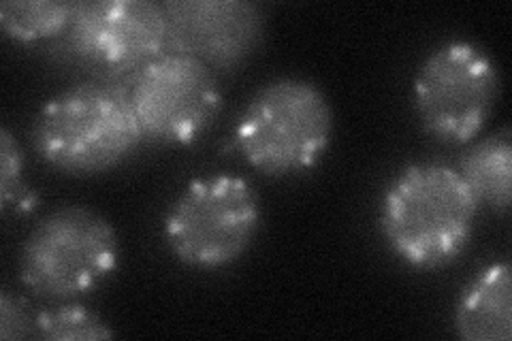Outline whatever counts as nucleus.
Instances as JSON below:
<instances>
[{"label":"nucleus","instance_id":"obj_5","mask_svg":"<svg viewBox=\"0 0 512 341\" xmlns=\"http://www.w3.org/2000/svg\"><path fill=\"white\" fill-rule=\"evenodd\" d=\"M261 224L259 197L239 175H210L190 182L169 207L163 233L178 261L197 269L235 263Z\"/></svg>","mask_w":512,"mask_h":341},{"label":"nucleus","instance_id":"obj_10","mask_svg":"<svg viewBox=\"0 0 512 341\" xmlns=\"http://www.w3.org/2000/svg\"><path fill=\"white\" fill-rule=\"evenodd\" d=\"M457 335L468 341L512 337V282L508 263H493L466 286L455 307Z\"/></svg>","mask_w":512,"mask_h":341},{"label":"nucleus","instance_id":"obj_4","mask_svg":"<svg viewBox=\"0 0 512 341\" xmlns=\"http://www.w3.org/2000/svg\"><path fill=\"white\" fill-rule=\"evenodd\" d=\"M118 235L92 209L67 205L43 216L20 252V278L35 295L56 301L84 297L118 267Z\"/></svg>","mask_w":512,"mask_h":341},{"label":"nucleus","instance_id":"obj_1","mask_svg":"<svg viewBox=\"0 0 512 341\" xmlns=\"http://www.w3.org/2000/svg\"><path fill=\"white\" fill-rule=\"evenodd\" d=\"M478 205L457 169L416 162L382 194L380 229L397 258L414 269L451 265L468 248Z\"/></svg>","mask_w":512,"mask_h":341},{"label":"nucleus","instance_id":"obj_8","mask_svg":"<svg viewBox=\"0 0 512 341\" xmlns=\"http://www.w3.org/2000/svg\"><path fill=\"white\" fill-rule=\"evenodd\" d=\"M71 58L107 75L141 71L163 54L169 26L163 5L146 0L77 3L64 30Z\"/></svg>","mask_w":512,"mask_h":341},{"label":"nucleus","instance_id":"obj_3","mask_svg":"<svg viewBox=\"0 0 512 341\" xmlns=\"http://www.w3.org/2000/svg\"><path fill=\"white\" fill-rule=\"evenodd\" d=\"M333 113L327 96L308 79L269 81L248 101L235 141L248 165L269 177L312 169L329 148Z\"/></svg>","mask_w":512,"mask_h":341},{"label":"nucleus","instance_id":"obj_14","mask_svg":"<svg viewBox=\"0 0 512 341\" xmlns=\"http://www.w3.org/2000/svg\"><path fill=\"white\" fill-rule=\"evenodd\" d=\"M24 197V154L9 128H3L0 131V201H3V209H9L11 205L24 207Z\"/></svg>","mask_w":512,"mask_h":341},{"label":"nucleus","instance_id":"obj_7","mask_svg":"<svg viewBox=\"0 0 512 341\" xmlns=\"http://www.w3.org/2000/svg\"><path fill=\"white\" fill-rule=\"evenodd\" d=\"M131 101L143 135L167 145H190L210 131L222 105L214 71L197 58L160 54L137 71Z\"/></svg>","mask_w":512,"mask_h":341},{"label":"nucleus","instance_id":"obj_11","mask_svg":"<svg viewBox=\"0 0 512 341\" xmlns=\"http://www.w3.org/2000/svg\"><path fill=\"white\" fill-rule=\"evenodd\" d=\"M457 171L478 207L485 205L495 214H506L510 209L512 143L508 131L474 143L463 154Z\"/></svg>","mask_w":512,"mask_h":341},{"label":"nucleus","instance_id":"obj_9","mask_svg":"<svg viewBox=\"0 0 512 341\" xmlns=\"http://www.w3.org/2000/svg\"><path fill=\"white\" fill-rule=\"evenodd\" d=\"M175 52L212 71H231L250 58L265 35L261 5L246 0H171L163 5Z\"/></svg>","mask_w":512,"mask_h":341},{"label":"nucleus","instance_id":"obj_2","mask_svg":"<svg viewBox=\"0 0 512 341\" xmlns=\"http://www.w3.org/2000/svg\"><path fill=\"white\" fill-rule=\"evenodd\" d=\"M143 137L131 92L105 81L58 92L32 128L37 154L69 175H94L120 165Z\"/></svg>","mask_w":512,"mask_h":341},{"label":"nucleus","instance_id":"obj_12","mask_svg":"<svg viewBox=\"0 0 512 341\" xmlns=\"http://www.w3.org/2000/svg\"><path fill=\"white\" fill-rule=\"evenodd\" d=\"M77 3L56 0H7L0 5V24L5 35L18 43H35L64 35Z\"/></svg>","mask_w":512,"mask_h":341},{"label":"nucleus","instance_id":"obj_6","mask_svg":"<svg viewBox=\"0 0 512 341\" xmlns=\"http://www.w3.org/2000/svg\"><path fill=\"white\" fill-rule=\"evenodd\" d=\"M500 94L491 56L470 41H448L431 52L414 79V107L425 131L451 145L483 131Z\"/></svg>","mask_w":512,"mask_h":341},{"label":"nucleus","instance_id":"obj_13","mask_svg":"<svg viewBox=\"0 0 512 341\" xmlns=\"http://www.w3.org/2000/svg\"><path fill=\"white\" fill-rule=\"evenodd\" d=\"M37 335L54 341L111 339L109 324L82 305H62L37 316Z\"/></svg>","mask_w":512,"mask_h":341},{"label":"nucleus","instance_id":"obj_15","mask_svg":"<svg viewBox=\"0 0 512 341\" xmlns=\"http://www.w3.org/2000/svg\"><path fill=\"white\" fill-rule=\"evenodd\" d=\"M37 335V318H32L26 303L5 288L0 292V339H26Z\"/></svg>","mask_w":512,"mask_h":341}]
</instances>
